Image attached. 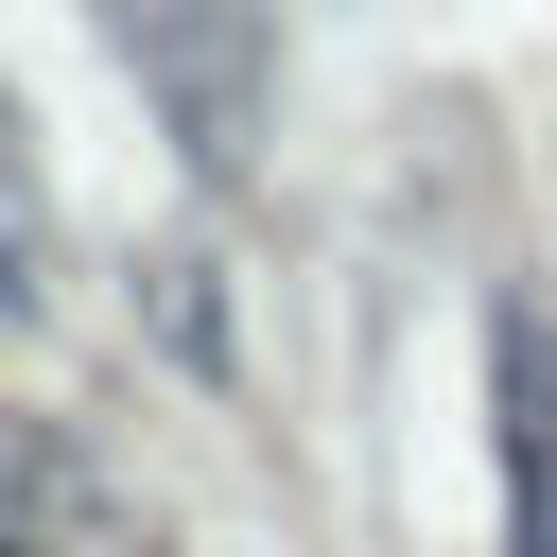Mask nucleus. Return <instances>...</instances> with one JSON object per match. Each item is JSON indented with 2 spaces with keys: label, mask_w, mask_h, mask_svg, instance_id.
<instances>
[{
  "label": "nucleus",
  "mask_w": 557,
  "mask_h": 557,
  "mask_svg": "<svg viewBox=\"0 0 557 557\" xmlns=\"http://www.w3.org/2000/svg\"><path fill=\"white\" fill-rule=\"evenodd\" d=\"M87 17H104V52L139 70L157 139L209 191L261 174V139H278V0H87Z\"/></svg>",
  "instance_id": "nucleus-1"
},
{
  "label": "nucleus",
  "mask_w": 557,
  "mask_h": 557,
  "mask_svg": "<svg viewBox=\"0 0 557 557\" xmlns=\"http://www.w3.org/2000/svg\"><path fill=\"white\" fill-rule=\"evenodd\" d=\"M487 470H505V557H557V296L487 278Z\"/></svg>",
  "instance_id": "nucleus-2"
},
{
  "label": "nucleus",
  "mask_w": 557,
  "mask_h": 557,
  "mask_svg": "<svg viewBox=\"0 0 557 557\" xmlns=\"http://www.w3.org/2000/svg\"><path fill=\"white\" fill-rule=\"evenodd\" d=\"M0 313L52 331L70 313V226H52V174H35V104L0 87Z\"/></svg>",
  "instance_id": "nucleus-3"
},
{
  "label": "nucleus",
  "mask_w": 557,
  "mask_h": 557,
  "mask_svg": "<svg viewBox=\"0 0 557 557\" xmlns=\"http://www.w3.org/2000/svg\"><path fill=\"white\" fill-rule=\"evenodd\" d=\"M139 278H157V348H174V366H191V383H226V296H191V278H209V261H191V244H157V261H139Z\"/></svg>",
  "instance_id": "nucleus-4"
}]
</instances>
